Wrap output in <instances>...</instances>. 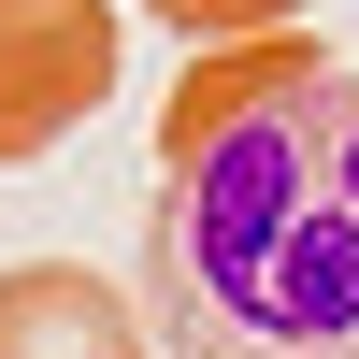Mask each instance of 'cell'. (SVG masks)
Listing matches in <instances>:
<instances>
[{
    "mask_svg": "<svg viewBox=\"0 0 359 359\" xmlns=\"http://www.w3.org/2000/svg\"><path fill=\"white\" fill-rule=\"evenodd\" d=\"M144 331L172 359H359V72H302L245 130L158 158Z\"/></svg>",
    "mask_w": 359,
    "mask_h": 359,
    "instance_id": "cell-1",
    "label": "cell"
},
{
    "mask_svg": "<svg viewBox=\"0 0 359 359\" xmlns=\"http://www.w3.org/2000/svg\"><path fill=\"white\" fill-rule=\"evenodd\" d=\"M130 72V15L115 0H0V172L72 144Z\"/></svg>",
    "mask_w": 359,
    "mask_h": 359,
    "instance_id": "cell-2",
    "label": "cell"
},
{
    "mask_svg": "<svg viewBox=\"0 0 359 359\" xmlns=\"http://www.w3.org/2000/svg\"><path fill=\"white\" fill-rule=\"evenodd\" d=\"M0 359H144V316L86 259H15L0 273Z\"/></svg>",
    "mask_w": 359,
    "mask_h": 359,
    "instance_id": "cell-3",
    "label": "cell"
},
{
    "mask_svg": "<svg viewBox=\"0 0 359 359\" xmlns=\"http://www.w3.org/2000/svg\"><path fill=\"white\" fill-rule=\"evenodd\" d=\"M302 72H331V57L302 43V29H259V43H216V57H201V72H187V86L158 101V158H187V144L245 130V115H259V101H287Z\"/></svg>",
    "mask_w": 359,
    "mask_h": 359,
    "instance_id": "cell-4",
    "label": "cell"
},
{
    "mask_svg": "<svg viewBox=\"0 0 359 359\" xmlns=\"http://www.w3.org/2000/svg\"><path fill=\"white\" fill-rule=\"evenodd\" d=\"M144 15H158V29H201V57H216L230 29H245V43H259V29H287V15H302V0H144Z\"/></svg>",
    "mask_w": 359,
    "mask_h": 359,
    "instance_id": "cell-5",
    "label": "cell"
}]
</instances>
